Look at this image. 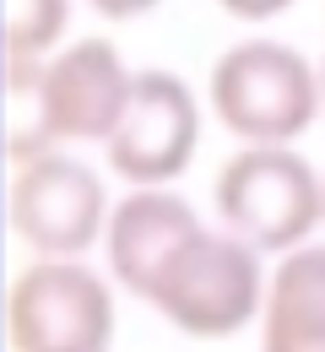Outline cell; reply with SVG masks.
<instances>
[{"label":"cell","mask_w":325,"mask_h":352,"mask_svg":"<svg viewBox=\"0 0 325 352\" xmlns=\"http://www.w3.org/2000/svg\"><path fill=\"white\" fill-rule=\"evenodd\" d=\"M11 103H33V114H11V157H38L60 141H109L131 109L136 71H125L109 38L65 44L49 60H5Z\"/></svg>","instance_id":"1"},{"label":"cell","mask_w":325,"mask_h":352,"mask_svg":"<svg viewBox=\"0 0 325 352\" xmlns=\"http://www.w3.org/2000/svg\"><path fill=\"white\" fill-rule=\"evenodd\" d=\"M271 276L260 271V250L244 244L228 228H201L163 276L152 282L146 304L185 336H238L249 320H260Z\"/></svg>","instance_id":"2"},{"label":"cell","mask_w":325,"mask_h":352,"mask_svg":"<svg viewBox=\"0 0 325 352\" xmlns=\"http://www.w3.org/2000/svg\"><path fill=\"white\" fill-rule=\"evenodd\" d=\"M325 109L320 71L287 44L249 38L212 65V114L249 146H287Z\"/></svg>","instance_id":"3"},{"label":"cell","mask_w":325,"mask_h":352,"mask_svg":"<svg viewBox=\"0 0 325 352\" xmlns=\"http://www.w3.org/2000/svg\"><path fill=\"white\" fill-rule=\"evenodd\" d=\"M217 217L260 255H287L325 228V174L293 146H244L217 174Z\"/></svg>","instance_id":"4"},{"label":"cell","mask_w":325,"mask_h":352,"mask_svg":"<svg viewBox=\"0 0 325 352\" xmlns=\"http://www.w3.org/2000/svg\"><path fill=\"white\" fill-rule=\"evenodd\" d=\"M5 331L16 352H109L114 293L82 261H33L5 298Z\"/></svg>","instance_id":"5"},{"label":"cell","mask_w":325,"mask_h":352,"mask_svg":"<svg viewBox=\"0 0 325 352\" xmlns=\"http://www.w3.org/2000/svg\"><path fill=\"white\" fill-rule=\"evenodd\" d=\"M109 217H114L109 190L87 163H76L65 152H38V157L16 163V174H11V228L38 255H54V261L87 255L109 233Z\"/></svg>","instance_id":"6"},{"label":"cell","mask_w":325,"mask_h":352,"mask_svg":"<svg viewBox=\"0 0 325 352\" xmlns=\"http://www.w3.org/2000/svg\"><path fill=\"white\" fill-rule=\"evenodd\" d=\"M195 146H201V103H195V92L174 71H136L131 109L114 125V135L103 141L109 168L125 184H136V190L174 184L190 168Z\"/></svg>","instance_id":"7"},{"label":"cell","mask_w":325,"mask_h":352,"mask_svg":"<svg viewBox=\"0 0 325 352\" xmlns=\"http://www.w3.org/2000/svg\"><path fill=\"white\" fill-rule=\"evenodd\" d=\"M206 222L195 217L185 195H174L168 184H152V190H131L103 233V250H109V276L146 304L152 282L163 276V265L185 250L190 239L201 233Z\"/></svg>","instance_id":"8"},{"label":"cell","mask_w":325,"mask_h":352,"mask_svg":"<svg viewBox=\"0 0 325 352\" xmlns=\"http://www.w3.org/2000/svg\"><path fill=\"white\" fill-rule=\"evenodd\" d=\"M260 352H325V244L287 250L260 309Z\"/></svg>","instance_id":"9"},{"label":"cell","mask_w":325,"mask_h":352,"mask_svg":"<svg viewBox=\"0 0 325 352\" xmlns=\"http://www.w3.org/2000/svg\"><path fill=\"white\" fill-rule=\"evenodd\" d=\"M71 22V0H5V60H49Z\"/></svg>","instance_id":"10"},{"label":"cell","mask_w":325,"mask_h":352,"mask_svg":"<svg viewBox=\"0 0 325 352\" xmlns=\"http://www.w3.org/2000/svg\"><path fill=\"white\" fill-rule=\"evenodd\" d=\"M228 16H244V22H266V16H282L293 0H217Z\"/></svg>","instance_id":"11"},{"label":"cell","mask_w":325,"mask_h":352,"mask_svg":"<svg viewBox=\"0 0 325 352\" xmlns=\"http://www.w3.org/2000/svg\"><path fill=\"white\" fill-rule=\"evenodd\" d=\"M98 16H114V22H131V16H146L157 0H87Z\"/></svg>","instance_id":"12"},{"label":"cell","mask_w":325,"mask_h":352,"mask_svg":"<svg viewBox=\"0 0 325 352\" xmlns=\"http://www.w3.org/2000/svg\"><path fill=\"white\" fill-rule=\"evenodd\" d=\"M320 92H325V60H320Z\"/></svg>","instance_id":"13"}]
</instances>
